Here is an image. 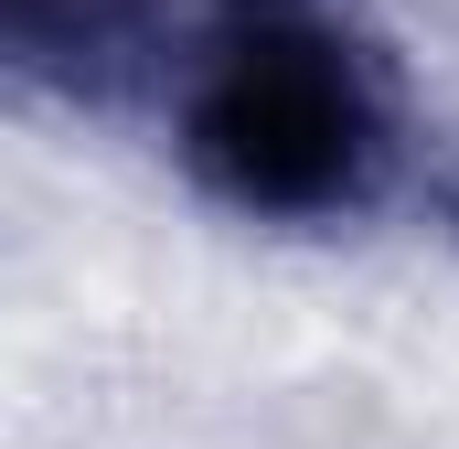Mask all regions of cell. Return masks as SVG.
<instances>
[{"label": "cell", "instance_id": "6da1fadb", "mask_svg": "<svg viewBox=\"0 0 459 449\" xmlns=\"http://www.w3.org/2000/svg\"><path fill=\"white\" fill-rule=\"evenodd\" d=\"M182 172L246 224H363L395 182V86L332 11L246 0L182 65Z\"/></svg>", "mask_w": 459, "mask_h": 449}]
</instances>
